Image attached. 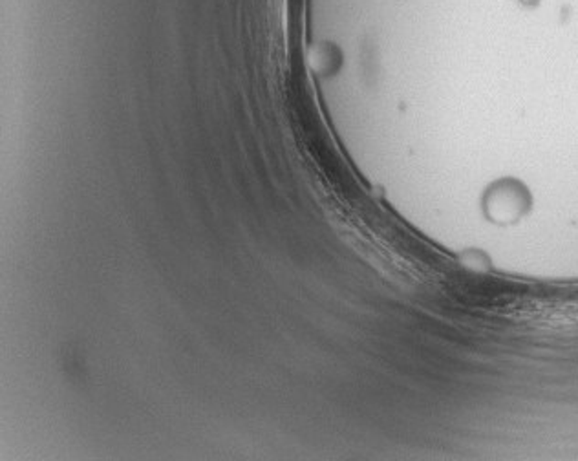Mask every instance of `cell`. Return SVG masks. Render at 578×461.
<instances>
[{
  "mask_svg": "<svg viewBox=\"0 0 578 461\" xmlns=\"http://www.w3.org/2000/svg\"><path fill=\"white\" fill-rule=\"evenodd\" d=\"M529 203V194L521 185L503 181L489 190L485 209L490 220L498 223H512L527 212Z\"/></svg>",
  "mask_w": 578,
  "mask_h": 461,
  "instance_id": "1",
  "label": "cell"
}]
</instances>
